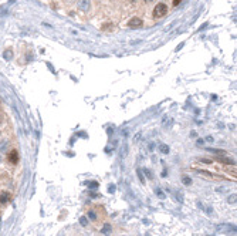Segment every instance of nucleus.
I'll use <instances>...</instances> for the list:
<instances>
[{
  "instance_id": "nucleus-3",
  "label": "nucleus",
  "mask_w": 237,
  "mask_h": 236,
  "mask_svg": "<svg viewBox=\"0 0 237 236\" xmlns=\"http://www.w3.org/2000/svg\"><path fill=\"white\" fill-rule=\"evenodd\" d=\"M7 161L10 164H17L19 162V152L17 151H12V152L7 155Z\"/></svg>"
},
{
  "instance_id": "nucleus-2",
  "label": "nucleus",
  "mask_w": 237,
  "mask_h": 236,
  "mask_svg": "<svg viewBox=\"0 0 237 236\" xmlns=\"http://www.w3.org/2000/svg\"><path fill=\"white\" fill-rule=\"evenodd\" d=\"M128 24H129V27H134V29H136V27H141V26L143 24V20H142V19H139V17H132Z\"/></svg>"
},
{
  "instance_id": "nucleus-6",
  "label": "nucleus",
  "mask_w": 237,
  "mask_h": 236,
  "mask_svg": "<svg viewBox=\"0 0 237 236\" xmlns=\"http://www.w3.org/2000/svg\"><path fill=\"white\" fill-rule=\"evenodd\" d=\"M180 3H182V0H173V6H178Z\"/></svg>"
},
{
  "instance_id": "nucleus-4",
  "label": "nucleus",
  "mask_w": 237,
  "mask_h": 236,
  "mask_svg": "<svg viewBox=\"0 0 237 236\" xmlns=\"http://www.w3.org/2000/svg\"><path fill=\"white\" fill-rule=\"evenodd\" d=\"M9 201H10V194L3 192V194L0 195V203H7Z\"/></svg>"
},
{
  "instance_id": "nucleus-5",
  "label": "nucleus",
  "mask_w": 237,
  "mask_h": 236,
  "mask_svg": "<svg viewBox=\"0 0 237 236\" xmlns=\"http://www.w3.org/2000/svg\"><path fill=\"white\" fill-rule=\"evenodd\" d=\"M160 149H162V151H163L165 154H166V152L169 151V148H168V147H165V145H162V147H160Z\"/></svg>"
},
{
  "instance_id": "nucleus-8",
  "label": "nucleus",
  "mask_w": 237,
  "mask_h": 236,
  "mask_svg": "<svg viewBox=\"0 0 237 236\" xmlns=\"http://www.w3.org/2000/svg\"><path fill=\"white\" fill-rule=\"evenodd\" d=\"M145 3H152V2H155V0H143Z\"/></svg>"
},
{
  "instance_id": "nucleus-1",
  "label": "nucleus",
  "mask_w": 237,
  "mask_h": 236,
  "mask_svg": "<svg viewBox=\"0 0 237 236\" xmlns=\"http://www.w3.org/2000/svg\"><path fill=\"white\" fill-rule=\"evenodd\" d=\"M166 13H168V6L165 3H158L155 6V9H153L152 14H153L155 19H162L163 16H166Z\"/></svg>"
},
{
  "instance_id": "nucleus-7",
  "label": "nucleus",
  "mask_w": 237,
  "mask_h": 236,
  "mask_svg": "<svg viewBox=\"0 0 237 236\" xmlns=\"http://www.w3.org/2000/svg\"><path fill=\"white\" fill-rule=\"evenodd\" d=\"M183 182L185 183H190V179H189V178H183Z\"/></svg>"
}]
</instances>
